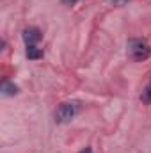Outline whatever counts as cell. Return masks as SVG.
<instances>
[{"label": "cell", "instance_id": "6da1fadb", "mask_svg": "<svg viewBox=\"0 0 151 153\" xmlns=\"http://www.w3.org/2000/svg\"><path fill=\"white\" fill-rule=\"evenodd\" d=\"M126 48H128V57L133 59V61H137V62L150 59V55H151V46L146 39L132 38L128 41Z\"/></svg>", "mask_w": 151, "mask_h": 153}, {"label": "cell", "instance_id": "7a4b0ae2", "mask_svg": "<svg viewBox=\"0 0 151 153\" xmlns=\"http://www.w3.org/2000/svg\"><path fill=\"white\" fill-rule=\"evenodd\" d=\"M78 111H80V102H76V100L61 103L59 109H57V112H55V123H59V125L70 123L78 114Z\"/></svg>", "mask_w": 151, "mask_h": 153}, {"label": "cell", "instance_id": "3957f363", "mask_svg": "<svg viewBox=\"0 0 151 153\" xmlns=\"http://www.w3.org/2000/svg\"><path fill=\"white\" fill-rule=\"evenodd\" d=\"M23 41H25L27 46H29V45H38L39 41H41V30L36 29V27L25 29V30H23Z\"/></svg>", "mask_w": 151, "mask_h": 153}, {"label": "cell", "instance_id": "277c9868", "mask_svg": "<svg viewBox=\"0 0 151 153\" xmlns=\"http://www.w3.org/2000/svg\"><path fill=\"white\" fill-rule=\"evenodd\" d=\"M41 57H43V50L39 48L38 45H29V46H27V59L38 61Z\"/></svg>", "mask_w": 151, "mask_h": 153}, {"label": "cell", "instance_id": "5b68a950", "mask_svg": "<svg viewBox=\"0 0 151 153\" xmlns=\"http://www.w3.org/2000/svg\"><path fill=\"white\" fill-rule=\"evenodd\" d=\"M18 93V85L11 84V82H4L2 84V94L4 96H14Z\"/></svg>", "mask_w": 151, "mask_h": 153}, {"label": "cell", "instance_id": "8992f818", "mask_svg": "<svg viewBox=\"0 0 151 153\" xmlns=\"http://www.w3.org/2000/svg\"><path fill=\"white\" fill-rule=\"evenodd\" d=\"M144 100L151 103V80H150V84L146 85V89H144Z\"/></svg>", "mask_w": 151, "mask_h": 153}, {"label": "cell", "instance_id": "52a82bcc", "mask_svg": "<svg viewBox=\"0 0 151 153\" xmlns=\"http://www.w3.org/2000/svg\"><path fill=\"white\" fill-rule=\"evenodd\" d=\"M114 5H124V4H128L130 0H110Z\"/></svg>", "mask_w": 151, "mask_h": 153}, {"label": "cell", "instance_id": "ba28073f", "mask_svg": "<svg viewBox=\"0 0 151 153\" xmlns=\"http://www.w3.org/2000/svg\"><path fill=\"white\" fill-rule=\"evenodd\" d=\"M62 2H64V4H68V5H73V4L78 2V0H62Z\"/></svg>", "mask_w": 151, "mask_h": 153}, {"label": "cell", "instance_id": "9c48e42d", "mask_svg": "<svg viewBox=\"0 0 151 153\" xmlns=\"http://www.w3.org/2000/svg\"><path fill=\"white\" fill-rule=\"evenodd\" d=\"M78 153H93V150L91 148H84V150H80Z\"/></svg>", "mask_w": 151, "mask_h": 153}]
</instances>
